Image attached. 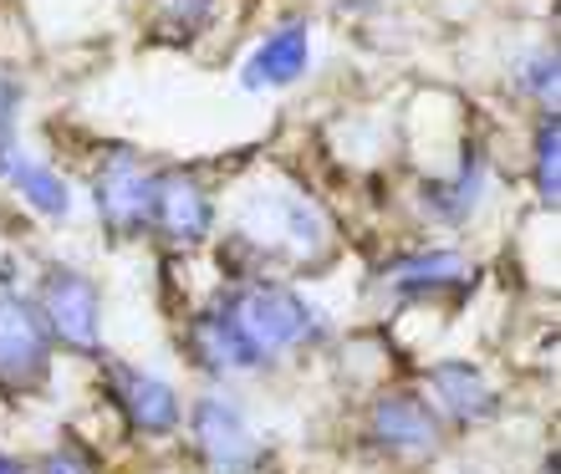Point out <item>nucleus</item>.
<instances>
[{"label":"nucleus","mask_w":561,"mask_h":474,"mask_svg":"<svg viewBox=\"0 0 561 474\" xmlns=\"http://www.w3.org/2000/svg\"><path fill=\"white\" fill-rule=\"evenodd\" d=\"M225 312L240 326V337L255 347V357L317 337L311 307L296 291H286V286H245V291H236V297L225 301Z\"/></svg>","instance_id":"obj_1"},{"label":"nucleus","mask_w":561,"mask_h":474,"mask_svg":"<svg viewBox=\"0 0 561 474\" xmlns=\"http://www.w3.org/2000/svg\"><path fill=\"white\" fill-rule=\"evenodd\" d=\"M46 362H51L46 322L0 276V388L26 393V388H36L46 378Z\"/></svg>","instance_id":"obj_2"},{"label":"nucleus","mask_w":561,"mask_h":474,"mask_svg":"<svg viewBox=\"0 0 561 474\" xmlns=\"http://www.w3.org/2000/svg\"><path fill=\"white\" fill-rule=\"evenodd\" d=\"M42 312L46 326L57 332L61 342H72L77 352H98V332H103V301H98V286L82 276V270H51L42 281Z\"/></svg>","instance_id":"obj_3"},{"label":"nucleus","mask_w":561,"mask_h":474,"mask_svg":"<svg viewBox=\"0 0 561 474\" xmlns=\"http://www.w3.org/2000/svg\"><path fill=\"white\" fill-rule=\"evenodd\" d=\"M98 209L103 220L123 235H138L144 224H153V194H159V178L144 174L134 163V153H113L98 174Z\"/></svg>","instance_id":"obj_4"},{"label":"nucleus","mask_w":561,"mask_h":474,"mask_svg":"<svg viewBox=\"0 0 561 474\" xmlns=\"http://www.w3.org/2000/svg\"><path fill=\"white\" fill-rule=\"evenodd\" d=\"M194 444L215 474H251L261 464V444L245 433L240 408L225 398H205L194 408Z\"/></svg>","instance_id":"obj_5"},{"label":"nucleus","mask_w":561,"mask_h":474,"mask_svg":"<svg viewBox=\"0 0 561 474\" xmlns=\"http://www.w3.org/2000/svg\"><path fill=\"white\" fill-rule=\"evenodd\" d=\"M107 378H113V398H118V408L128 414V424L144 433H174L179 424V398L174 388L163 383V378H148V372H134V368H107Z\"/></svg>","instance_id":"obj_6"},{"label":"nucleus","mask_w":561,"mask_h":474,"mask_svg":"<svg viewBox=\"0 0 561 474\" xmlns=\"http://www.w3.org/2000/svg\"><path fill=\"white\" fill-rule=\"evenodd\" d=\"M311 61V36L301 21H286L280 31H271L266 42L251 51V61H245V88L261 92V88H286V82H296V77L307 72Z\"/></svg>","instance_id":"obj_7"},{"label":"nucleus","mask_w":561,"mask_h":474,"mask_svg":"<svg viewBox=\"0 0 561 474\" xmlns=\"http://www.w3.org/2000/svg\"><path fill=\"white\" fill-rule=\"evenodd\" d=\"M209 220H215V209H209L205 189H199L194 178H184V174H163L159 178V194H153V224H159L163 235L194 245V240L209 230Z\"/></svg>","instance_id":"obj_8"},{"label":"nucleus","mask_w":561,"mask_h":474,"mask_svg":"<svg viewBox=\"0 0 561 474\" xmlns=\"http://www.w3.org/2000/svg\"><path fill=\"white\" fill-rule=\"evenodd\" d=\"M373 433H378V444L399 449V454H424L439 444V424L428 414V403L409 398V393H388L373 408Z\"/></svg>","instance_id":"obj_9"},{"label":"nucleus","mask_w":561,"mask_h":474,"mask_svg":"<svg viewBox=\"0 0 561 474\" xmlns=\"http://www.w3.org/2000/svg\"><path fill=\"white\" fill-rule=\"evenodd\" d=\"M190 347H194V357H199L209 372H245V368H255V362H261L251 342L240 337V326L230 322V312H225V307L194 316V322H190Z\"/></svg>","instance_id":"obj_10"},{"label":"nucleus","mask_w":561,"mask_h":474,"mask_svg":"<svg viewBox=\"0 0 561 474\" xmlns=\"http://www.w3.org/2000/svg\"><path fill=\"white\" fill-rule=\"evenodd\" d=\"M434 393H439L444 414L455 418V424H485L495 414V393L470 362H444L434 368Z\"/></svg>","instance_id":"obj_11"},{"label":"nucleus","mask_w":561,"mask_h":474,"mask_svg":"<svg viewBox=\"0 0 561 474\" xmlns=\"http://www.w3.org/2000/svg\"><path fill=\"white\" fill-rule=\"evenodd\" d=\"M0 169H5V178H11L15 189L26 194L31 205L42 209V215H67L72 209V194H67V184H61L46 163L36 159H21V153L11 149V138L0 134Z\"/></svg>","instance_id":"obj_12"},{"label":"nucleus","mask_w":561,"mask_h":474,"mask_svg":"<svg viewBox=\"0 0 561 474\" xmlns=\"http://www.w3.org/2000/svg\"><path fill=\"white\" fill-rule=\"evenodd\" d=\"M465 281V261L449 251H434V255H414L393 266V286L399 291H439V286H459Z\"/></svg>","instance_id":"obj_13"},{"label":"nucleus","mask_w":561,"mask_h":474,"mask_svg":"<svg viewBox=\"0 0 561 474\" xmlns=\"http://www.w3.org/2000/svg\"><path fill=\"white\" fill-rule=\"evenodd\" d=\"M557 113L541 123V138H536V189L541 199H557Z\"/></svg>","instance_id":"obj_14"},{"label":"nucleus","mask_w":561,"mask_h":474,"mask_svg":"<svg viewBox=\"0 0 561 474\" xmlns=\"http://www.w3.org/2000/svg\"><path fill=\"white\" fill-rule=\"evenodd\" d=\"M42 474H92V460L77 444H61L57 454H46L42 460Z\"/></svg>","instance_id":"obj_15"},{"label":"nucleus","mask_w":561,"mask_h":474,"mask_svg":"<svg viewBox=\"0 0 561 474\" xmlns=\"http://www.w3.org/2000/svg\"><path fill=\"white\" fill-rule=\"evenodd\" d=\"M11 107H15V97H11V88H5V82H0V134H5V128H11Z\"/></svg>","instance_id":"obj_16"},{"label":"nucleus","mask_w":561,"mask_h":474,"mask_svg":"<svg viewBox=\"0 0 561 474\" xmlns=\"http://www.w3.org/2000/svg\"><path fill=\"white\" fill-rule=\"evenodd\" d=\"M0 474H21V464H15L11 454H0Z\"/></svg>","instance_id":"obj_17"}]
</instances>
